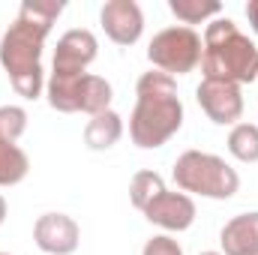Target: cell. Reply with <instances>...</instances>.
Masks as SVG:
<instances>
[{"instance_id":"1","label":"cell","mask_w":258,"mask_h":255,"mask_svg":"<svg viewBox=\"0 0 258 255\" xmlns=\"http://www.w3.org/2000/svg\"><path fill=\"white\" fill-rule=\"evenodd\" d=\"M63 3H21L18 18L0 39V63L6 69L12 87L24 99H36L45 90L42 48L51 24L60 18Z\"/></svg>"},{"instance_id":"2","label":"cell","mask_w":258,"mask_h":255,"mask_svg":"<svg viewBox=\"0 0 258 255\" xmlns=\"http://www.w3.org/2000/svg\"><path fill=\"white\" fill-rule=\"evenodd\" d=\"M183 126V102L177 81L159 69H150L135 84V108L129 117V138L141 150H156L171 141Z\"/></svg>"},{"instance_id":"3","label":"cell","mask_w":258,"mask_h":255,"mask_svg":"<svg viewBox=\"0 0 258 255\" xmlns=\"http://www.w3.org/2000/svg\"><path fill=\"white\" fill-rule=\"evenodd\" d=\"M201 72L213 81L252 84L258 78V45L231 18H213L201 36Z\"/></svg>"},{"instance_id":"4","label":"cell","mask_w":258,"mask_h":255,"mask_svg":"<svg viewBox=\"0 0 258 255\" xmlns=\"http://www.w3.org/2000/svg\"><path fill=\"white\" fill-rule=\"evenodd\" d=\"M171 174H174V183H177L180 192L213 198V201H228L240 189L237 171L222 156L204 153V150H186V153H180Z\"/></svg>"},{"instance_id":"5","label":"cell","mask_w":258,"mask_h":255,"mask_svg":"<svg viewBox=\"0 0 258 255\" xmlns=\"http://www.w3.org/2000/svg\"><path fill=\"white\" fill-rule=\"evenodd\" d=\"M45 96L54 111L63 114H102L111 105V84L102 75L93 72H78V75H63L51 72L45 81Z\"/></svg>"},{"instance_id":"6","label":"cell","mask_w":258,"mask_h":255,"mask_svg":"<svg viewBox=\"0 0 258 255\" xmlns=\"http://www.w3.org/2000/svg\"><path fill=\"white\" fill-rule=\"evenodd\" d=\"M204 42L192 27H165L147 45V60L165 75H186L201 63Z\"/></svg>"},{"instance_id":"7","label":"cell","mask_w":258,"mask_h":255,"mask_svg":"<svg viewBox=\"0 0 258 255\" xmlns=\"http://www.w3.org/2000/svg\"><path fill=\"white\" fill-rule=\"evenodd\" d=\"M195 99H198L201 111L207 114V120L216 123V126H234L243 114V93L231 81L201 78V84L195 90Z\"/></svg>"},{"instance_id":"8","label":"cell","mask_w":258,"mask_h":255,"mask_svg":"<svg viewBox=\"0 0 258 255\" xmlns=\"http://www.w3.org/2000/svg\"><path fill=\"white\" fill-rule=\"evenodd\" d=\"M33 240L48 255H72L81 243V228L66 213H42L33 222Z\"/></svg>"},{"instance_id":"9","label":"cell","mask_w":258,"mask_h":255,"mask_svg":"<svg viewBox=\"0 0 258 255\" xmlns=\"http://www.w3.org/2000/svg\"><path fill=\"white\" fill-rule=\"evenodd\" d=\"M96 51H99V42H96V36L90 30H84V27L66 30L63 36L57 39L51 72H63V75L87 72V66L96 60Z\"/></svg>"},{"instance_id":"10","label":"cell","mask_w":258,"mask_h":255,"mask_svg":"<svg viewBox=\"0 0 258 255\" xmlns=\"http://www.w3.org/2000/svg\"><path fill=\"white\" fill-rule=\"evenodd\" d=\"M99 21L114 45H135L144 30V15L135 0H108L99 12Z\"/></svg>"},{"instance_id":"11","label":"cell","mask_w":258,"mask_h":255,"mask_svg":"<svg viewBox=\"0 0 258 255\" xmlns=\"http://www.w3.org/2000/svg\"><path fill=\"white\" fill-rule=\"evenodd\" d=\"M144 219L165 231H186L195 222V201L186 192H159L144 210Z\"/></svg>"},{"instance_id":"12","label":"cell","mask_w":258,"mask_h":255,"mask_svg":"<svg viewBox=\"0 0 258 255\" xmlns=\"http://www.w3.org/2000/svg\"><path fill=\"white\" fill-rule=\"evenodd\" d=\"M222 255H258V210L231 216L219 231Z\"/></svg>"},{"instance_id":"13","label":"cell","mask_w":258,"mask_h":255,"mask_svg":"<svg viewBox=\"0 0 258 255\" xmlns=\"http://www.w3.org/2000/svg\"><path fill=\"white\" fill-rule=\"evenodd\" d=\"M120 138H123V117L111 108L90 117L84 126V144L90 150H111Z\"/></svg>"},{"instance_id":"14","label":"cell","mask_w":258,"mask_h":255,"mask_svg":"<svg viewBox=\"0 0 258 255\" xmlns=\"http://www.w3.org/2000/svg\"><path fill=\"white\" fill-rule=\"evenodd\" d=\"M30 171V159L18 144L0 141V186H15L27 177Z\"/></svg>"},{"instance_id":"15","label":"cell","mask_w":258,"mask_h":255,"mask_svg":"<svg viewBox=\"0 0 258 255\" xmlns=\"http://www.w3.org/2000/svg\"><path fill=\"white\" fill-rule=\"evenodd\" d=\"M228 153L237 162H258V126L255 123H234L228 132Z\"/></svg>"},{"instance_id":"16","label":"cell","mask_w":258,"mask_h":255,"mask_svg":"<svg viewBox=\"0 0 258 255\" xmlns=\"http://www.w3.org/2000/svg\"><path fill=\"white\" fill-rule=\"evenodd\" d=\"M168 9L177 21H183V27L201 24L207 18H216L222 12L219 3H201V0H168Z\"/></svg>"},{"instance_id":"17","label":"cell","mask_w":258,"mask_h":255,"mask_svg":"<svg viewBox=\"0 0 258 255\" xmlns=\"http://www.w3.org/2000/svg\"><path fill=\"white\" fill-rule=\"evenodd\" d=\"M159 192H165V183L156 171H138L129 183V201H132L135 210H144Z\"/></svg>"},{"instance_id":"18","label":"cell","mask_w":258,"mask_h":255,"mask_svg":"<svg viewBox=\"0 0 258 255\" xmlns=\"http://www.w3.org/2000/svg\"><path fill=\"white\" fill-rule=\"evenodd\" d=\"M27 129V111L21 105H3L0 108V141L15 144Z\"/></svg>"},{"instance_id":"19","label":"cell","mask_w":258,"mask_h":255,"mask_svg":"<svg viewBox=\"0 0 258 255\" xmlns=\"http://www.w3.org/2000/svg\"><path fill=\"white\" fill-rule=\"evenodd\" d=\"M141 255H183V249H180V243H177L174 237L156 234V237H150V240L144 243Z\"/></svg>"},{"instance_id":"20","label":"cell","mask_w":258,"mask_h":255,"mask_svg":"<svg viewBox=\"0 0 258 255\" xmlns=\"http://www.w3.org/2000/svg\"><path fill=\"white\" fill-rule=\"evenodd\" d=\"M246 18H249V27L258 33V0H252V3L246 6Z\"/></svg>"},{"instance_id":"21","label":"cell","mask_w":258,"mask_h":255,"mask_svg":"<svg viewBox=\"0 0 258 255\" xmlns=\"http://www.w3.org/2000/svg\"><path fill=\"white\" fill-rule=\"evenodd\" d=\"M3 219H6V201H3V195H0V225H3Z\"/></svg>"},{"instance_id":"22","label":"cell","mask_w":258,"mask_h":255,"mask_svg":"<svg viewBox=\"0 0 258 255\" xmlns=\"http://www.w3.org/2000/svg\"><path fill=\"white\" fill-rule=\"evenodd\" d=\"M201 255H222V252H201Z\"/></svg>"},{"instance_id":"23","label":"cell","mask_w":258,"mask_h":255,"mask_svg":"<svg viewBox=\"0 0 258 255\" xmlns=\"http://www.w3.org/2000/svg\"><path fill=\"white\" fill-rule=\"evenodd\" d=\"M0 255H9V252H0Z\"/></svg>"}]
</instances>
